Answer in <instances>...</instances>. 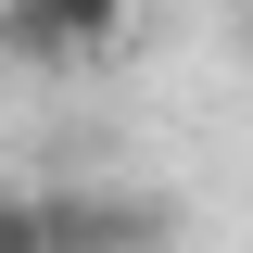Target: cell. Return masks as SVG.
<instances>
[{
    "label": "cell",
    "mask_w": 253,
    "mask_h": 253,
    "mask_svg": "<svg viewBox=\"0 0 253 253\" xmlns=\"http://www.w3.org/2000/svg\"><path fill=\"white\" fill-rule=\"evenodd\" d=\"M0 253H51V215H38L26 190H0Z\"/></svg>",
    "instance_id": "3"
},
{
    "label": "cell",
    "mask_w": 253,
    "mask_h": 253,
    "mask_svg": "<svg viewBox=\"0 0 253 253\" xmlns=\"http://www.w3.org/2000/svg\"><path fill=\"white\" fill-rule=\"evenodd\" d=\"M51 215V253H139V241H165V203H114V190H51L38 203Z\"/></svg>",
    "instance_id": "2"
},
{
    "label": "cell",
    "mask_w": 253,
    "mask_h": 253,
    "mask_svg": "<svg viewBox=\"0 0 253 253\" xmlns=\"http://www.w3.org/2000/svg\"><path fill=\"white\" fill-rule=\"evenodd\" d=\"M139 0H0V63L26 76H76V63H114Z\"/></svg>",
    "instance_id": "1"
}]
</instances>
